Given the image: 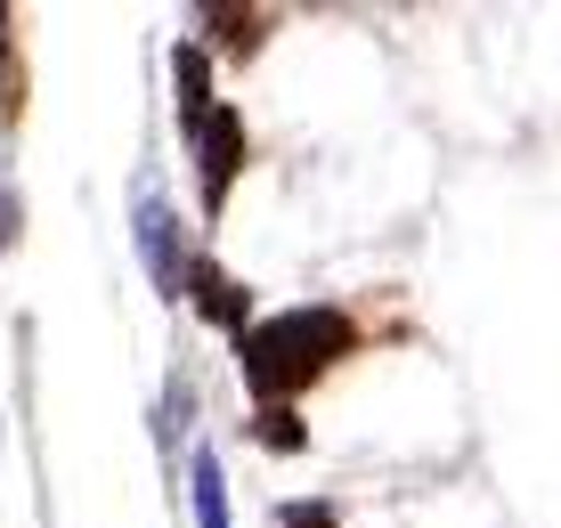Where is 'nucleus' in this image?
Instances as JSON below:
<instances>
[{
  "mask_svg": "<svg viewBox=\"0 0 561 528\" xmlns=\"http://www.w3.org/2000/svg\"><path fill=\"white\" fill-rule=\"evenodd\" d=\"M358 349V325L342 309H277V318H253L237 334V366H244V390L261 406H294L318 375H334L342 358Z\"/></svg>",
  "mask_w": 561,
  "mask_h": 528,
  "instance_id": "1",
  "label": "nucleus"
},
{
  "mask_svg": "<svg viewBox=\"0 0 561 528\" xmlns=\"http://www.w3.org/2000/svg\"><path fill=\"white\" fill-rule=\"evenodd\" d=\"M244 147H253V139H244V114L228 106V97L204 114L196 130H187V154H196V187H204V211H211V220L228 211V187H237V171H244Z\"/></svg>",
  "mask_w": 561,
  "mask_h": 528,
  "instance_id": "2",
  "label": "nucleus"
},
{
  "mask_svg": "<svg viewBox=\"0 0 561 528\" xmlns=\"http://www.w3.org/2000/svg\"><path fill=\"white\" fill-rule=\"evenodd\" d=\"M180 301L196 309L204 325H220L228 342H237L244 325H253V292H244L237 277H228L220 261H204V252H196V261H187V285H180Z\"/></svg>",
  "mask_w": 561,
  "mask_h": 528,
  "instance_id": "3",
  "label": "nucleus"
},
{
  "mask_svg": "<svg viewBox=\"0 0 561 528\" xmlns=\"http://www.w3.org/2000/svg\"><path fill=\"white\" fill-rule=\"evenodd\" d=\"M139 252H147V277L163 301H180V285H187V261L196 252L180 244V220H171V204L163 195H139Z\"/></svg>",
  "mask_w": 561,
  "mask_h": 528,
  "instance_id": "4",
  "label": "nucleus"
},
{
  "mask_svg": "<svg viewBox=\"0 0 561 528\" xmlns=\"http://www.w3.org/2000/svg\"><path fill=\"white\" fill-rule=\"evenodd\" d=\"M171 97H180V130H196L220 97H211V49L204 42H180L171 49Z\"/></svg>",
  "mask_w": 561,
  "mask_h": 528,
  "instance_id": "5",
  "label": "nucleus"
},
{
  "mask_svg": "<svg viewBox=\"0 0 561 528\" xmlns=\"http://www.w3.org/2000/svg\"><path fill=\"white\" fill-rule=\"evenodd\" d=\"M187 480H196V528H228V480H220V456H211V447H196Z\"/></svg>",
  "mask_w": 561,
  "mask_h": 528,
  "instance_id": "6",
  "label": "nucleus"
},
{
  "mask_svg": "<svg viewBox=\"0 0 561 528\" xmlns=\"http://www.w3.org/2000/svg\"><path fill=\"white\" fill-rule=\"evenodd\" d=\"M204 25L220 33V49H228V57H253V49H261V33H268V16H261V9H204Z\"/></svg>",
  "mask_w": 561,
  "mask_h": 528,
  "instance_id": "7",
  "label": "nucleus"
},
{
  "mask_svg": "<svg viewBox=\"0 0 561 528\" xmlns=\"http://www.w3.org/2000/svg\"><path fill=\"white\" fill-rule=\"evenodd\" d=\"M253 432H261V447H277V456H301V447H309V432H301L294 406H261Z\"/></svg>",
  "mask_w": 561,
  "mask_h": 528,
  "instance_id": "8",
  "label": "nucleus"
},
{
  "mask_svg": "<svg viewBox=\"0 0 561 528\" xmlns=\"http://www.w3.org/2000/svg\"><path fill=\"white\" fill-rule=\"evenodd\" d=\"M16 228H25V204H16V180L0 171V252L16 244Z\"/></svg>",
  "mask_w": 561,
  "mask_h": 528,
  "instance_id": "9",
  "label": "nucleus"
},
{
  "mask_svg": "<svg viewBox=\"0 0 561 528\" xmlns=\"http://www.w3.org/2000/svg\"><path fill=\"white\" fill-rule=\"evenodd\" d=\"M277 528H342V520H334V504H285Z\"/></svg>",
  "mask_w": 561,
  "mask_h": 528,
  "instance_id": "10",
  "label": "nucleus"
}]
</instances>
